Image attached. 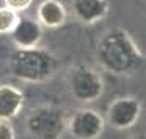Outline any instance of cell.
<instances>
[{
    "label": "cell",
    "mask_w": 146,
    "mask_h": 139,
    "mask_svg": "<svg viewBox=\"0 0 146 139\" xmlns=\"http://www.w3.org/2000/svg\"><path fill=\"white\" fill-rule=\"evenodd\" d=\"M104 117L93 108H80L68 120L67 128L75 139H96L104 131Z\"/></svg>",
    "instance_id": "5b68a950"
},
{
    "label": "cell",
    "mask_w": 146,
    "mask_h": 139,
    "mask_svg": "<svg viewBox=\"0 0 146 139\" xmlns=\"http://www.w3.org/2000/svg\"><path fill=\"white\" fill-rule=\"evenodd\" d=\"M25 97L18 88L11 84L0 86V121H10L21 112Z\"/></svg>",
    "instance_id": "9c48e42d"
},
{
    "label": "cell",
    "mask_w": 146,
    "mask_h": 139,
    "mask_svg": "<svg viewBox=\"0 0 146 139\" xmlns=\"http://www.w3.org/2000/svg\"><path fill=\"white\" fill-rule=\"evenodd\" d=\"M68 89L80 102H94L104 92V81L91 67L76 65L68 71Z\"/></svg>",
    "instance_id": "277c9868"
},
{
    "label": "cell",
    "mask_w": 146,
    "mask_h": 139,
    "mask_svg": "<svg viewBox=\"0 0 146 139\" xmlns=\"http://www.w3.org/2000/svg\"><path fill=\"white\" fill-rule=\"evenodd\" d=\"M37 21L42 28H60L67 21V8L60 0H42L37 7Z\"/></svg>",
    "instance_id": "30bf717a"
},
{
    "label": "cell",
    "mask_w": 146,
    "mask_h": 139,
    "mask_svg": "<svg viewBox=\"0 0 146 139\" xmlns=\"http://www.w3.org/2000/svg\"><path fill=\"white\" fill-rule=\"evenodd\" d=\"M10 37L18 49L37 47L42 39V24L37 20H33L28 16H20L16 26L10 32Z\"/></svg>",
    "instance_id": "52a82bcc"
},
{
    "label": "cell",
    "mask_w": 146,
    "mask_h": 139,
    "mask_svg": "<svg viewBox=\"0 0 146 139\" xmlns=\"http://www.w3.org/2000/svg\"><path fill=\"white\" fill-rule=\"evenodd\" d=\"M131 139H146V134H138V136H135V138Z\"/></svg>",
    "instance_id": "5bb4252c"
},
{
    "label": "cell",
    "mask_w": 146,
    "mask_h": 139,
    "mask_svg": "<svg viewBox=\"0 0 146 139\" xmlns=\"http://www.w3.org/2000/svg\"><path fill=\"white\" fill-rule=\"evenodd\" d=\"M65 115L58 107H39L28 117L26 128L34 139H60L67 129Z\"/></svg>",
    "instance_id": "3957f363"
},
{
    "label": "cell",
    "mask_w": 146,
    "mask_h": 139,
    "mask_svg": "<svg viewBox=\"0 0 146 139\" xmlns=\"http://www.w3.org/2000/svg\"><path fill=\"white\" fill-rule=\"evenodd\" d=\"M3 2H5V7L15 10L16 13H20V11L28 10V8L33 5L34 0H3Z\"/></svg>",
    "instance_id": "7c38bea8"
},
{
    "label": "cell",
    "mask_w": 146,
    "mask_h": 139,
    "mask_svg": "<svg viewBox=\"0 0 146 139\" xmlns=\"http://www.w3.org/2000/svg\"><path fill=\"white\" fill-rule=\"evenodd\" d=\"M96 57L104 70L119 76H130L145 63L141 49L122 28H112L101 36L96 45Z\"/></svg>",
    "instance_id": "6da1fadb"
},
{
    "label": "cell",
    "mask_w": 146,
    "mask_h": 139,
    "mask_svg": "<svg viewBox=\"0 0 146 139\" xmlns=\"http://www.w3.org/2000/svg\"><path fill=\"white\" fill-rule=\"evenodd\" d=\"M72 10L80 23L94 24L107 16L109 2L107 0H72Z\"/></svg>",
    "instance_id": "ba28073f"
},
{
    "label": "cell",
    "mask_w": 146,
    "mask_h": 139,
    "mask_svg": "<svg viewBox=\"0 0 146 139\" xmlns=\"http://www.w3.org/2000/svg\"><path fill=\"white\" fill-rule=\"evenodd\" d=\"M20 20V15L8 7H0V34H10Z\"/></svg>",
    "instance_id": "8fae6325"
},
{
    "label": "cell",
    "mask_w": 146,
    "mask_h": 139,
    "mask_svg": "<svg viewBox=\"0 0 146 139\" xmlns=\"http://www.w3.org/2000/svg\"><path fill=\"white\" fill-rule=\"evenodd\" d=\"M11 74L25 82H44L55 74L58 60L54 53L41 47L13 50L8 60Z\"/></svg>",
    "instance_id": "7a4b0ae2"
},
{
    "label": "cell",
    "mask_w": 146,
    "mask_h": 139,
    "mask_svg": "<svg viewBox=\"0 0 146 139\" xmlns=\"http://www.w3.org/2000/svg\"><path fill=\"white\" fill-rule=\"evenodd\" d=\"M0 139H15V129L8 121H0Z\"/></svg>",
    "instance_id": "4fadbf2b"
},
{
    "label": "cell",
    "mask_w": 146,
    "mask_h": 139,
    "mask_svg": "<svg viewBox=\"0 0 146 139\" xmlns=\"http://www.w3.org/2000/svg\"><path fill=\"white\" fill-rule=\"evenodd\" d=\"M141 103L136 97L123 96L112 100L107 108V121L117 129H128L140 120Z\"/></svg>",
    "instance_id": "8992f818"
}]
</instances>
